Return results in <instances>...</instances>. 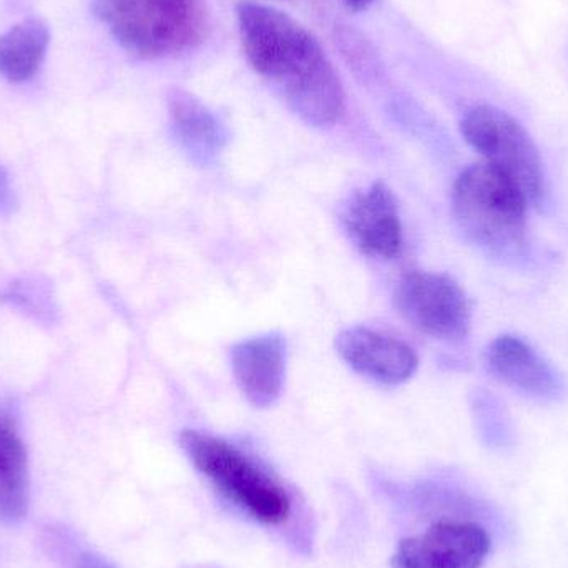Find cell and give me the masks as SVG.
Segmentation results:
<instances>
[{"mask_svg":"<svg viewBox=\"0 0 568 568\" xmlns=\"http://www.w3.org/2000/svg\"><path fill=\"white\" fill-rule=\"evenodd\" d=\"M50 32L39 19L23 20L0 36V77L20 83L32 79L45 59Z\"/></svg>","mask_w":568,"mask_h":568,"instance_id":"4fadbf2b","label":"cell"},{"mask_svg":"<svg viewBox=\"0 0 568 568\" xmlns=\"http://www.w3.org/2000/svg\"><path fill=\"white\" fill-rule=\"evenodd\" d=\"M13 205H16V199H13L9 175L0 166V215H9L12 212Z\"/></svg>","mask_w":568,"mask_h":568,"instance_id":"9a60e30c","label":"cell"},{"mask_svg":"<svg viewBox=\"0 0 568 568\" xmlns=\"http://www.w3.org/2000/svg\"><path fill=\"white\" fill-rule=\"evenodd\" d=\"M240 33L253 69L296 115L329 126L344 112V90L317 40L286 13L255 2L239 6Z\"/></svg>","mask_w":568,"mask_h":568,"instance_id":"6da1fadb","label":"cell"},{"mask_svg":"<svg viewBox=\"0 0 568 568\" xmlns=\"http://www.w3.org/2000/svg\"><path fill=\"white\" fill-rule=\"evenodd\" d=\"M490 552V537L476 523L434 524L426 532L400 540L394 568H480Z\"/></svg>","mask_w":568,"mask_h":568,"instance_id":"52a82bcc","label":"cell"},{"mask_svg":"<svg viewBox=\"0 0 568 568\" xmlns=\"http://www.w3.org/2000/svg\"><path fill=\"white\" fill-rule=\"evenodd\" d=\"M29 506V460L19 427L0 410V520L19 523Z\"/></svg>","mask_w":568,"mask_h":568,"instance_id":"7c38bea8","label":"cell"},{"mask_svg":"<svg viewBox=\"0 0 568 568\" xmlns=\"http://www.w3.org/2000/svg\"><path fill=\"white\" fill-rule=\"evenodd\" d=\"M232 367L243 396L256 407H268L282 396L286 376V344L280 334L250 337L232 351Z\"/></svg>","mask_w":568,"mask_h":568,"instance_id":"8fae6325","label":"cell"},{"mask_svg":"<svg viewBox=\"0 0 568 568\" xmlns=\"http://www.w3.org/2000/svg\"><path fill=\"white\" fill-rule=\"evenodd\" d=\"M77 568H112L103 564L102 560L95 559L93 556H82Z\"/></svg>","mask_w":568,"mask_h":568,"instance_id":"2e32d148","label":"cell"},{"mask_svg":"<svg viewBox=\"0 0 568 568\" xmlns=\"http://www.w3.org/2000/svg\"><path fill=\"white\" fill-rule=\"evenodd\" d=\"M347 6L353 7V9H366L369 6L371 0H344Z\"/></svg>","mask_w":568,"mask_h":568,"instance_id":"e0dca14e","label":"cell"},{"mask_svg":"<svg viewBox=\"0 0 568 568\" xmlns=\"http://www.w3.org/2000/svg\"><path fill=\"white\" fill-rule=\"evenodd\" d=\"M394 304L410 326L427 336L454 343L469 333V300L449 276L409 273L397 284Z\"/></svg>","mask_w":568,"mask_h":568,"instance_id":"8992f818","label":"cell"},{"mask_svg":"<svg viewBox=\"0 0 568 568\" xmlns=\"http://www.w3.org/2000/svg\"><path fill=\"white\" fill-rule=\"evenodd\" d=\"M346 225L361 252L374 258L394 260L403 250V225L393 192L373 183L354 196Z\"/></svg>","mask_w":568,"mask_h":568,"instance_id":"30bf717a","label":"cell"},{"mask_svg":"<svg viewBox=\"0 0 568 568\" xmlns=\"http://www.w3.org/2000/svg\"><path fill=\"white\" fill-rule=\"evenodd\" d=\"M336 349L356 373L383 384L404 383L416 373L419 363L409 344L369 327L343 331Z\"/></svg>","mask_w":568,"mask_h":568,"instance_id":"9c48e42d","label":"cell"},{"mask_svg":"<svg viewBox=\"0 0 568 568\" xmlns=\"http://www.w3.org/2000/svg\"><path fill=\"white\" fill-rule=\"evenodd\" d=\"M453 202L460 229L480 248L500 258L519 256L526 250L529 200L489 163H477L460 173Z\"/></svg>","mask_w":568,"mask_h":568,"instance_id":"7a4b0ae2","label":"cell"},{"mask_svg":"<svg viewBox=\"0 0 568 568\" xmlns=\"http://www.w3.org/2000/svg\"><path fill=\"white\" fill-rule=\"evenodd\" d=\"M95 10L116 42L142 59L195 49L209 27L203 0H97Z\"/></svg>","mask_w":568,"mask_h":568,"instance_id":"3957f363","label":"cell"},{"mask_svg":"<svg viewBox=\"0 0 568 568\" xmlns=\"http://www.w3.org/2000/svg\"><path fill=\"white\" fill-rule=\"evenodd\" d=\"M464 139L486 159V163L509 176L539 205L546 195V173L532 136L509 113L493 105H479L464 116Z\"/></svg>","mask_w":568,"mask_h":568,"instance_id":"5b68a950","label":"cell"},{"mask_svg":"<svg viewBox=\"0 0 568 568\" xmlns=\"http://www.w3.org/2000/svg\"><path fill=\"white\" fill-rule=\"evenodd\" d=\"M180 444L193 466L230 503L266 526L286 523L291 514L286 489L239 447L196 430H185Z\"/></svg>","mask_w":568,"mask_h":568,"instance_id":"277c9868","label":"cell"},{"mask_svg":"<svg viewBox=\"0 0 568 568\" xmlns=\"http://www.w3.org/2000/svg\"><path fill=\"white\" fill-rule=\"evenodd\" d=\"M170 116L179 139L193 152L215 153L223 145V132L213 113L183 90H173Z\"/></svg>","mask_w":568,"mask_h":568,"instance_id":"5bb4252c","label":"cell"},{"mask_svg":"<svg viewBox=\"0 0 568 568\" xmlns=\"http://www.w3.org/2000/svg\"><path fill=\"white\" fill-rule=\"evenodd\" d=\"M486 366L500 383L527 396L557 399L566 390L556 367L526 339L513 334H503L487 346Z\"/></svg>","mask_w":568,"mask_h":568,"instance_id":"ba28073f","label":"cell"}]
</instances>
